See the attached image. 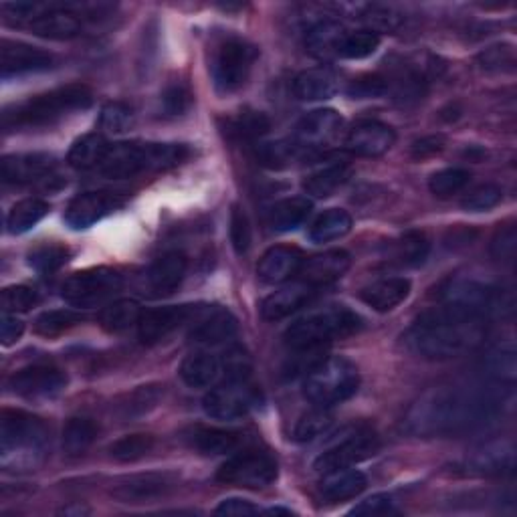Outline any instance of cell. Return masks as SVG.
I'll list each match as a JSON object with an SVG mask.
<instances>
[{
    "label": "cell",
    "instance_id": "6da1fadb",
    "mask_svg": "<svg viewBox=\"0 0 517 517\" xmlns=\"http://www.w3.org/2000/svg\"><path fill=\"white\" fill-rule=\"evenodd\" d=\"M499 400L485 392L435 388L410 406L404 429L412 435H449L485 423L497 412Z\"/></svg>",
    "mask_w": 517,
    "mask_h": 517
},
{
    "label": "cell",
    "instance_id": "7a4b0ae2",
    "mask_svg": "<svg viewBox=\"0 0 517 517\" xmlns=\"http://www.w3.org/2000/svg\"><path fill=\"white\" fill-rule=\"evenodd\" d=\"M485 338V318L451 305L421 314L402 336L404 346L425 360H451L475 350Z\"/></svg>",
    "mask_w": 517,
    "mask_h": 517
},
{
    "label": "cell",
    "instance_id": "3957f363",
    "mask_svg": "<svg viewBox=\"0 0 517 517\" xmlns=\"http://www.w3.org/2000/svg\"><path fill=\"white\" fill-rule=\"evenodd\" d=\"M93 103V93L83 83H71L43 95L29 97L13 108H7L3 114V128L7 132L15 130H35L53 126L65 116L87 110Z\"/></svg>",
    "mask_w": 517,
    "mask_h": 517
},
{
    "label": "cell",
    "instance_id": "277c9868",
    "mask_svg": "<svg viewBox=\"0 0 517 517\" xmlns=\"http://www.w3.org/2000/svg\"><path fill=\"white\" fill-rule=\"evenodd\" d=\"M190 156V150L184 144H114L108 148L101 164L97 166L99 174L124 180L148 172H160L182 164Z\"/></svg>",
    "mask_w": 517,
    "mask_h": 517
},
{
    "label": "cell",
    "instance_id": "5b68a950",
    "mask_svg": "<svg viewBox=\"0 0 517 517\" xmlns=\"http://www.w3.org/2000/svg\"><path fill=\"white\" fill-rule=\"evenodd\" d=\"M49 429L25 410H3L0 417V457L5 469H33L45 455Z\"/></svg>",
    "mask_w": 517,
    "mask_h": 517
},
{
    "label": "cell",
    "instance_id": "8992f818",
    "mask_svg": "<svg viewBox=\"0 0 517 517\" xmlns=\"http://www.w3.org/2000/svg\"><path fill=\"white\" fill-rule=\"evenodd\" d=\"M360 330L362 318L358 314L344 305H332L291 324L285 332V344L297 352L318 350L324 344L350 338Z\"/></svg>",
    "mask_w": 517,
    "mask_h": 517
},
{
    "label": "cell",
    "instance_id": "52a82bcc",
    "mask_svg": "<svg viewBox=\"0 0 517 517\" xmlns=\"http://www.w3.org/2000/svg\"><path fill=\"white\" fill-rule=\"evenodd\" d=\"M360 388V372L346 358H328L309 370L303 394L314 406L330 408L350 400Z\"/></svg>",
    "mask_w": 517,
    "mask_h": 517
},
{
    "label": "cell",
    "instance_id": "ba28073f",
    "mask_svg": "<svg viewBox=\"0 0 517 517\" xmlns=\"http://www.w3.org/2000/svg\"><path fill=\"white\" fill-rule=\"evenodd\" d=\"M259 394L255 386H251L243 374L229 376L227 382L215 386L202 400V408L206 417L223 423H235L245 419L249 412L257 406Z\"/></svg>",
    "mask_w": 517,
    "mask_h": 517
},
{
    "label": "cell",
    "instance_id": "9c48e42d",
    "mask_svg": "<svg viewBox=\"0 0 517 517\" xmlns=\"http://www.w3.org/2000/svg\"><path fill=\"white\" fill-rule=\"evenodd\" d=\"M122 287L124 277L116 269L95 267L71 275L63 283L61 295L75 307H93L114 297Z\"/></svg>",
    "mask_w": 517,
    "mask_h": 517
},
{
    "label": "cell",
    "instance_id": "30bf717a",
    "mask_svg": "<svg viewBox=\"0 0 517 517\" xmlns=\"http://www.w3.org/2000/svg\"><path fill=\"white\" fill-rule=\"evenodd\" d=\"M257 57L259 51L251 43L237 37L227 39L219 47L213 63V77L217 89L221 93H233L241 89L247 83Z\"/></svg>",
    "mask_w": 517,
    "mask_h": 517
},
{
    "label": "cell",
    "instance_id": "8fae6325",
    "mask_svg": "<svg viewBox=\"0 0 517 517\" xmlns=\"http://www.w3.org/2000/svg\"><path fill=\"white\" fill-rule=\"evenodd\" d=\"M277 473V463L269 453L241 451L219 469L217 479L243 489H263L277 479Z\"/></svg>",
    "mask_w": 517,
    "mask_h": 517
},
{
    "label": "cell",
    "instance_id": "7c38bea8",
    "mask_svg": "<svg viewBox=\"0 0 517 517\" xmlns=\"http://www.w3.org/2000/svg\"><path fill=\"white\" fill-rule=\"evenodd\" d=\"M9 388L27 400H47L67 388V374L57 366L35 364L15 372L9 380Z\"/></svg>",
    "mask_w": 517,
    "mask_h": 517
},
{
    "label": "cell",
    "instance_id": "4fadbf2b",
    "mask_svg": "<svg viewBox=\"0 0 517 517\" xmlns=\"http://www.w3.org/2000/svg\"><path fill=\"white\" fill-rule=\"evenodd\" d=\"M378 451H380L378 437L370 431H362V433H356L350 439L342 441L340 445L324 451L316 459L314 469L322 475L336 471V469H348L360 461L374 457Z\"/></svg>",
    "mask_w": 517,
    "mask_h": 517
},
{
    "label": "cell",
    "instance_id": "5bb4252c",
    "mask_svg": "<svg viewBox=\"0 0 517 517\" xmlns=\"http://www.w3.org/2000/svg\"><path fill=\"white\" fill-rule=\"evenodd\" d=\"M198 312L194 305H166L146 309L138 322V338L142 344H158L168 338L182 324L192 320Z\"/></svg>",
    "mask_w": 517,
    "mask_h": 517
},
{
    "label": "cell",
    "instance_id": "9a60e30c",
    "mask_svg": "<svg viewBox=\"0 0 517 517\" xmlns=\"http://www.w3.org/2000/svg\"><path fill=\"white\" fill-rule=\"evenodd\" d=\"M344 126L336 110H314L305 114L295 128V144L299 150H320L330 146Z\"/></svg>",
    "mask_w": 517,
    "mask_h": 517
},
{
    "label": "cell",
    "instance_id": "2e32d148",
    "mask_svg": "<svg viewBox=\"0 0 517 517\" xmlns=\"http://www.w3.org/2000/svg\"><path fill=\"white\" fill-rule=\"evenodd\" d=\"M176 489V479L168 473H140L120 481L112 495L120 503H152L168 497Z\"/></svg>",
    "mask_w": 517,
    "mask_h": 517
},
{
    "label": "cell",
    "instance_id": "e0dca14e",
    "mask_svg": "<svg viewBox=\"0 0 517 517\" xmlns=\"http://www.w3.org/2000/svg\"><path fill=\"white\" fill-rule=\"evenodd\" d=\"M122 204L124 202L110 192H85L69 202L65 211V223L75 231L89 229L103 217L118 211Z\"/></svg>",
    "mask_w": 517,
    "mask_h": 517
},
{
    "label": "cell",
    "instance_id": "ac0fdd59",
    "mask_svg": "<svg viewBox=\"0 0 517 517\" xmlns=\"http://www.w3.org/2000/svg\"><path fill=\"white\" fill-rule=\"evenodd\" d=\"M53 63H55L53 55L43 49H37L19 41H9V39L0 43V71H3L5 79L13 75H23V73L47 71L53 67Z\"/></svg>",
    "mask_w": 517,
    "mask_h": 517
},
{
    "label": "cell",
    "instance_id": "d6986e66",
    "mask_svg": "<svg viewBox=\"0 0 517 517\" xmlns=\"http://www.w3.org/2000/svg\"><path fill=\"white\" fill-rule=\"evenodd\" d=\"M196 324L190 330V342L198 346H219L235 338L237 334V320L229 309L215 307L206 309V312H196Z\"/></svg>",
    "mask_w": 517,
    "mask_h": 517
},
{
    "label": "cell",
    "instance_id": "ffe728a7",
    "mask_svg": "<svg viewBox=\"0 0 517 517\" xmlns=\"http://www.w3.org/2000/svg\"><path fill=\"white\" fill-rule=\"evenodd\" d=\"M396 142V134L390 126L376 122V120H364L358 122L346 138V148L362 158H378L386 154Z\"/></svg>",
    "mask_w": 517,
    "mask_h": 517
},
{
    "label": "cell",
    "instance_id": "44dd1931",
    "mask_svg": "<svg viewBox=\"0 0 517 517\" xmlns=\"http://www.w3.org/2000/svg\"><path fill=\"white\" fill-rule=\"evenodd\" d=\"M314 295H316V287L305 281L283 285L281 289L273 291L271 295H267L263 299L261 316L267 322H279V320L295 314L297 309H301L305 303L312 301Z\"/></svg>",
    "mask_w": 517,
    "mask_h": 517
},
{
    "label": "cell",
    "instance_id": "7402d4cb",
    "mask_svg": "<svg viewBox=\"0 0 517 517\" xmlns=\"http://www.w3.org/2000/svg\"><path fill=\"white\" fill-rule=\"evenodd\" d=\"M350 265H352L350 255L342 249H334L316 257L303 259L299 275H301V281L314 285L318 289L322 285H330L342 279L348 273Z\"/></svg>",
    "mask_w": 517,
    "mask_h": 517
},
{
    "label": "cell",
    "instance_id": "603a6c76",
    "mask_svg": "<svg viewBox=\"0 0 517 517\" xmlns=\"http://www.w3.org/2000/svg\"><path fill=\"white\" fill-rule=\"evenodd\" d=\"M53 166L55 158L49 154H15L3 158L0 174L5 184H31L45 178Z\"/></svg>",
    "mask_w": 517,
    "mask_h": 517
},
{
    "label": "cell",
    "instance_id": "cb8c5ba5",
    "mask_svg": "<svg viewBox=\"0 0 517 517\" xmlns=\"http://www.w3.org/2000/svg\"><path fill=\"white\" fill-rule=\"evenodd\" d=\"M31 31L37 37L53 39V41H67L75 39L83 31V19L79 13L63 7L45 9L37 19L29 23Z\"/></svg>",
    "mask_w": 517,
    "mask_h": 517
},
{
    "label": "cell",
    "instance_id": "d4e9b609",
    "mask_svg": "<svg viewBox=\"0 0 517 517\" xmlns=\"http://www.w3.org/2000/svg\"><path fill=\"white\" fill-rule=\"evenodd\" d=\"M225 372V362L209 352L196 350L188 354L180 364V378L190 388H211Z\"/></svg>",
    "mask_w": 517,
    "mask_h": 517
},
{
    "label": "cell",
    "instance_id": "484cf974",
    "mask_svg": "<svg viewBox=\"0 0 517 517\" xmlns=\"http://www.w3.org/2000/svg\"><path fill=\"white\" fill-rule=\"evenodd\" d=\"M303 265V255L299 249L295 247H287V245H277L271 247L259 261L257 273L259 279L265 283H283L287 279H291L293 275L299 273Z\"/></svg>",
    "mask_w": 517,
    "mask_h": 517
},
{
    "label": "cell",
    "instance_id": "4316f807",
    "mask_svg": "<svg viewBox=\"0 0 517 517\" xmlns=\"http://www.w3.org/2000/svg\"><path fill=\"white\" fill-rule=\"evenodd\" d=\"M188 445L198 451L200 455H229L237 453L241 445L245 443V437L237 431H225V429H211V427H194L186 435Z\"/></svg>",
    "mask_w": 517,
    "mask_h": 517
},
{
    "label": "cell",
    "instance_id": "83f0119b",
    "mask_svg": "<svg viewBox=\"0 0 517 517\" xmlns=\"http://www.w3.org/2000/svg\"><path fill=\"white\" fill-rule=\"evenodd\" d=\"M410 293V281L404 277H386L370 283L360 291V299L374 312L386 314L398 307Z\"/></svg>",
    "mask_w": 517,
    "mask_h": 517
},
{
    "label": "cell",
    "instance_id": "f1b7e54d",
    "mask_svg": "<svg viewBox=\"0 0 517 517\" xmlns=\"http://www.w3.org/2000/svg\"><path fill=\"white\" fill-rule=\"evenodd\" d=\"M340 89L338 77L328 67L301 71L293 81V95L301 101H326Z\"/></svg>",
    "mask_w": 517,
    "mask_h": 517
},
{
    "label": "cell",
    "instance_id": "f546056e",
    "mask_svg": "<svg viewBox=\"0 0 517 517\" xmlns=\"http://www.w3.org/2000/svg\"><path fill=\"white\" fill-rule=\"evenodd\" d=\"M188 261L182 253H166L162 255L148 271V285L156 295L172 293L180 287L186 277Z\"/></svg>",
    "mask_w": 517,
    "mask_h": 517
},
{
    "label": "cell",
    "instance_id": "4dcf8cb0",
    "mask_svg": "<svg viewBox=\"0 0 517 517\" xmlns=\"http://www.w3.org/2000/svg\"><path fill=\"white\" fill-rule=\"evenodd\" d=\"M366 489V475L348 467L324 473L320 481V495L328 503H342L358 497Z\"/></svg>",
    "mask_w": 517,
    "mask_h": 517
},
{
    "label": "cell",
    "instance_id": "1f68e13d",
    "mask_svg": "<svg viewBox=\"0 0 517 517\" xmlns=\"http://www.w3.org/2000/svg\"><path fill=\"white\" fill-rule=\"evenodd\" d=\"M348 31L338 21H320L305 35V47L318 59L340 57V47Z\"/></svg>",
    "mask_w": 517,
    "mask_h": 517
},
{
    "label": "cell",
    "instance_id": "d6a6232c",
    "mask_svg": "<svg viewBox=\"0 0 517 517\" xmlns=\"http://www.w3.org/2000/svg\"><path fill=\"white\" fill-rule=\"evenodd\" d=\"M465 469L475 475H503L513 469V447L507 443H491L475 451Z\"/></svg>",
    "mask_w": 517,
    "mask_h": 517
},
{
    "label": "cell",
    "instance_id": "836d02e7",
    "mask_svg": "<svg viewBox=\"0 0 517 517\" xmlns=\"http://www.w3.org/2000/svg\"><path fill=\"white\" fill-rule=\"evenodd\" d=\"M309 215H312V202L303 196H293L279 200L273 206L269 213V225L273 231L287 233L301 227Z\"/></svg>",
    "mask_w": 517,
    "mask_h": 517
},
{
    "label": "cell",
    "instance_id": "e575fe53",
    "mask_svg": "<svg viewBox=\"0 0 517 517\" xmlns=\"http://www.w3.org/2000/svg\"><path fill=\"white\" fill-rule=\"evenodd\" d=\"M350 174H352V170L348 164H344V162L330 164L326 168H320L314 174H309L303 182V188L307 194H312L316 198H328L348 182Z\"/></svg>",
    "mask_w": 517,
    "mask_h": 517
},
{
    "label": "cell",
    "instance_id": "d590c367",
    "mask_svg": "<svg viewBox=\"0 0 517 517\" xmlns=\"http://www.w3.org/2000/svg\"><path fill=\"white\" fill-rule=\"evenodd\" d=\"M142 316V309L138 305V301L134 299H118L110 305H106L101 309L99 314V324L103 330H108L112 334L124 332L132 326H138Z\"/></svg>",
    "mask_w": 517,
    "mask_h": 517
},
{
    "label": "cell",
    "instance_id": "8d00e7d4",
    "mask_svg": "<svg viewBox=\"0 0 517 517\" xmlns=\"http://www.w3.org/2000/svg\"><path fill=\"white\" fill-rule=\"evenodd\" d=\"M51 211L49 202L41 200V198H27L17 202L9 217H7V227L9 233L13 235H23L27 231H31L39 221H43Z\"/></svg>",
    "mask_w": 517,
    "mask_h": 517
},
{
    "label": "cell",
    "instance_id": "74e56055",
    "mask_svg": "<svg viewBox=\"0 0 517 517\" xmlns=\"http://www.w3.org/2000/svg\"><path fill=\"white\" fill-rule=\"evenodd\" d=\"M350 231H352V217L342 209H330L314 221L312 229H309V239L318 245H324V243L342 239Z\"/></svg>",
    "mask_w": 517,
    "mask_h": 517
},
{
    "label": "cell",
    "instance_id": "f35d334b",
    "mask_svg": "<svg viewBox=\"0 0 517 517\" xmlns=\"http://www.w3.org/2000/svg\"><path fill=\"white\" fill-rule=\"evenodd\" d=\"M110 144L106 142V138L99 134H87L83 138H79L67 156V162L77 168V170H89V168H97L106 156Z\"/></svg>",
    "mask_w": 517,
    "mask_h": 517
},
{
    "label": "cell",
    "instance_id": "ab89813d",
    "mask_svg": "<svg viewBox=\"0 0 517 517\" xmlns=\"http://www.w3.org/2000/svg\"><path fill=\"white\" fill-rule=\"evenodd\" d=\"M99 427L87 417H73L63 429V451L71 457L83 455L97 439Z\"/></svg>",
    "mask_w": 517,
    "mask_h": 517
},
{
    "label": "cell",
    "instance_id": "60d3db41",
    "mask_svg": "<svg viewBox=\"0 0 517 517\" xmlns=\"http://www.w3.org/2000/svg\"><path fill=\"white\" fill-rule=\"evenodd\" d=\"M429 253H431V243L427 235L419 231H410L394 243L392 259L406 267H417L427 261Z\"/></svg>",
    "mask_w": 517,
    "mask_h": 517
},
{
    "label": "cell",
    "instance_id": "b9f144b4",
    "mask_svg": "<svg viewBox=\"0 0 517 517\" xmlns=\"http://www.w3.org/2000/svg\"><path fill=\"white\" fill-rule=\"evenodd\" d=\"M334 425V417L330 415L328 408L316 406L314 410L305 412V415L297 421L293 429V439L299 443H309L324 437Z\"/></svg>",
    "mask_w": 517,
    "mask_h": 517
},
{
    "label": "cell",
    "instance_id": "7bdbcfd3",
    "mask_svg": "<svg viewBox=\"0 0 517 517\" xmlns=\"http://www.w3.org/2000/svg\"><path fill=\"white\" fill-rule=\"evenodd\" d=\"M69 255L71 253L67 247L57 243H45L29 253V265L41 275H51L69 261Z\"/></svg>",
    "mask_w": 517,
    "mask_h": 517
},
{
    "label": "cell",
    "instance_id": "ee69618b",
    "mask_svg": "<svg viewBox=\"0 0 517 517\" xmlns=\"http://www.w3.org/2000/svg\"><path fill=\"white\" fill-rule=\"evenodd\" d=\"M81 322H83V316L71 312V309H51V312H45L43 316L37 318L35 332L45 338H55Z\"/></svg>",
    "mask_w": 517,
    "mask_h": 517
},
{
    "label": "cell",
    "instance_id": "f6af8a7d",
    "mask_svg": "<svg viewBox=\"0 0 517 517\" xmlns=\"http://www.w3.org/2000/svg\"><path fill=\"white\" fill-rule=\"evenodd\" d=\"M152 449H154V437L144 435V433H136V435H128V437L118 439L110 447V453L120 463H134V461L146 457Z\"/></svg>",
    "mask_w": 517,
    "mask_h": 517
},
{
    "label": "cell",
    "instance_id": "bcb514c9",
    "mask_svg": "<svg viewBox=\"0 0 517 517\" xmlns=\"http://www.w3.org/2000/svg\"><path fill=\"white\" fill-rule=\"evenodd\" d=\"M99 126L108 134H124L134 126V112L128 103L110 101L101 108Z\"/></svg>",
    "mask_w": 517,
    "mask_h": 517
},
{
    "label": "cell",
    "instance_id": "7dc6e473",
    "mask_svg": "<svg viewBox=\"0 0 517 517\" xmlns=\"http://www.w3.org/2000/svg\"><path fill=\"white\" fill-rule=\"evenodd\" d=\"M257 160L265 166V168H287L299 154V148L295 142H267V144H259L257 150Z\"/></svg>",
    "mask_w": 517,
    "mask_h": 517
},
{
    "label": "cell",
    "instance_id": "c3c4849f",
    "mask_svg": "<svg viewBox=\"0 0 517 517\" xmlns=\"http://www.w3.org/2000/svg\"><path fill=\"white\" fill-rule=\"evenodd\" d=\"M471 182V172L465 168H445L431 176L429 188L439 198H449L461 192Z\"/></svg>",
    "mask_w": 517,
    "mask_h": 517
},
{
    "label": "cell",
    "instance_id": "681fc988",
    "mask_svg": "<svg viewBox=\"0 0 517 517\" xmlns=\"http://www.w3.org/2000/svg\"><path fill=\"white\" fill-rule=\"evenodd\" d=\"M380 47V35L372 31H358V33H348L342 47H340V57L344 59H366L376 49Z\"/></svg>",
    "mask_w": 517,
    "mask_h": 517
},
{
    "label": "cell",
    "instance_id": "f907efd6",
    "mask_svg": "<svg viewBox=\"0 0 517 517\" xmlns=\"http://www.w3.org/2000/svg\"><path fill=\"white\" fill-rule=\"evenodd\" d=\"M271 128V122L261 112H241L235 120H231V134L241 140H257L265 136Z\"/></svg>",
    "mask_w": 517,
    "mask_h": 517
},
{
    "label": "cell",
    "instance_id": "816d5d0a",
    "mask_svg": "<svg viewBox=\"0 0 517 517\" xmlns=\"http://www.w3.org/2000/svg\"><path fill=\"white\" fill-rule=\"evenodd\" d=\"M3 312L5 314H25L31 307L39 303V295L33 287L27 285H11L3 289Z\"/></svg>",
    "mask_w": 517,
    "mask_h": 517
},
{
    "label": "cell",
    "instance_id": "f5cc1de1",
    "mask_svg": "<svg viewBox=\"0 0 517 517\" xmlns=\"http://www.w3.org/2000/svg\"><path fill=\"white\" fill-rule=\"evenodd\" d=\"M501 198H503V190L497 184H481L463 198L461 206L467 213H483V211H491L493 206L501 202Z\"/></svg>",
    "mask_w": 517,
    "mask_h": 517
},
{
    "label": "cell",
    "instance_id": "db71d44e",
    "mask_svg": "<svg viewBox=\"0 0 517 517\" xmlns=\"http://www.w3.org/2000/svg\"><path fill=\"white\" fill-rule=\"evenodd\" d=\"M192 106V93L182 83H172L162 93V112L168 118L184 116Z\"/></svg>",
    "mask_w": 517,
    "mask_h": 517
},
{
    "label": "cell",
    "instance_id": "11a10c76",
    "mask_svg": "<svg viewBox=\"0 0 517 517\" xmlns=\"http://www.w3.org/2000/svg\"><path fill=\"white\" fill-rule=\"evenodd\" d=\"M362 21L370 27L372 33L378 35V31L382 33H392L402 25V17L400 13H396L394 9L388 7H378V5H370L362 11Z\"/></svg>",
    "mask_w": 517,
    "mask_h": 517
},
{
    "label": "cell",
    "instance_id": "9f6ffc18",
    "mask_svg": "<svg viewBox=\"0 0 517 517\" xmlns=\"http://www.w3.org/2000/svg\"><path fill=\"white\" fill-rule=\"evenodd\" d=\"M160 388L158 386H142L136 392L128 394V400L122 404V417H140L144 412H148L150 408L156 406V402L160 400Z\"/></svg>",
    "mask_w": 517,
    "mask_h": 517
},
{
    "label": "cell",
    "instance_id": "6f0895ef",
    "mask_svg": "<svg viewBox=\"0 0 517 517\" xmlns=\"http://www.w3.org/2000/svg\"><path fill=\"white\" fill-rule=\"evenodd\" d=\"M231 243H233V249L237 255H247L249 249H251V241H253V235H251V225H249V219L245 215V209H241L239 204L233 206L231 211Z\"/></svg>",
    "mask_w": 517,
    "mask_h": 517
},
{
    "label": "cell",
    "instance_id": "680465c9",
    "mask_svg": "<svg viewBox=\"0 0 517 517\" xmlns=\"http://www.w3.org/2000/svg\"><path fill=\"white\" fill-rule=\"evenodd\" d=\"M390 89H388V79L378 75V73H372V75H362L358 79H354L350 85H348V95L352 99H374V97H382L386 95Z\"/></svg>",
    "mask_w": 517,
    "mask_h": 517
},
{
    "label": "cell",
    "instance_id": "91938a15",
    "mask_svg": "<svg viewBox=\"0 0 517 517\" xmlns=\"http://www.w3.org/2000/svg\"><path fill=\"white\" fill-rule=\"evenodd\" d=\"M517 249V233L513 225L499 227L493 241H491V255L497 261H513Z\"/></svg>",
    "mask_w": 517,
    "mask_h": 517
},
{
    "label": "cell",
    "instance_id": "94428289",
    "mask_svg": "<svg viewBox=\"0 0 517 517\" xmlns=\"http://www.w3.org/2000/svg\"><path fill=\"white\" fill-rule=\"evenodd\" d=\"M487 368L499 380L513 382V378H515V352L513 350L491 352L489 360H487Z\"/></svg>",
    "mask_w": 517,
    "mask_h": 517
},
{
    "label": "cell",
    "instance_id": "6125c7cd",
    "mask_svg": "<svg viewBox=\"0 0 517 517\" xmlns=\"http://www.w3.org/2000/svg\"><path fill=\"white\" fill-rule=\"evenodd\" d=\"M350 513L352 515H388V513H396V507H394V501L390 495L376 493V495L360 501Z\"/></svg>",
    "mask_w": 517,
    "mask_h": 517
},
{
    "label": "cell",
    "instance_id": "be15d7a7",
    "mask_svg": "<svg viewBox=\"0 0 517 517\" xmlns=\"http://www.w3.org/2000/svg\"><path fill=\"white\" fill-rule=\"evenodd\" d=\"M479 63L483 69H503L505 65H513V51L509 47H491L479 55Z\"/></svg>",
    "mask_w": 517,
    "mask_h": 517
},
{
    "label": "cell",
    "instance_id": "e7e4bbea",
    "mask_svg": "<svg viewBox=\"0 0 517 517\" xmlns=\"http://www.w3.org/2000/svg\"><path fill=\"white\" fill-rule=\"evenodd\" d=\"M445 148V138L443 136H427L417 140L410 148V154L415 160H425V158H433L439 152H443Z\"/></svg>",
    "mask_w": 517,
    "mask_h": 517
},
{
    "label": "cell",
    "instance_id": "03108f58",
    "mask_svg": "<svg viewBox=\"0 0 517 517\" xmlns=\"http://www.w3.org/2000/svg\"><path fill=\"white\" fill-rule=\"evenodd\" d=\"M23 332L25 324L15 314H3V320H0V340H3L5 346H13L15 342H19Z\"/></svg>",
    "mask_w": 517,
    "mask_h": 517
},
{
    "label": "cell",
    "instance_id": "003e7915",
    "mask_svg": "<svg viewBox=\"0 0 517 517\" xmlns=\"http://www.w3.org/2000/svg\"><path fill=\"white\" fill-rule=\"evenodd\" d=\"M219 515H255L259 513L261 509L257 505H253L251 501L247 499H239V497H233V499H225L221 501V505L215 509Z\"/></svg>",
    "mask_w": 517,
    "mask_h": 517
}]
</instances>
